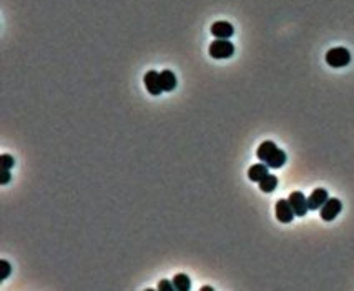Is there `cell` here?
I'll list each match as a JSON object with an SVG mask.
<instances>
[{
  "instance_id": "cell-1",
  "label": "cell",
  "mask_w": 354,
  "mask_h": 291,
  "mask_svg": "<svg viewBox=\"0 0 354 291\" xmlns=\"http://www.w3.org/2000/svg\"><path fill=\"white\" fill-rule=\"evenodd\" d=\"M256 157L261 160L263 163H266L270 168H281L286 163V153L281 148H278L275 141H263L256 150Z\"/></svg>"
},
{
  "instance_id": "cell-2",
  "label": "cell",
  "mask_w": 354,
  "mask_h": 291,
  "mask_svg": "<svg viewBox=\"0 0 354 291\" xmlns=\"http://www.w3.org/2000/svg\"><path fill=\"white\" fill-rule=\"evenodd\" d=\"M208 54L210 57L213 59H230V57L235 54V45H233L230 40L226 38H218V40H213L208 48Z\"/></svg>"
},
{
  "instance_id": "cell-3",
  "label": "cell",
  "mask_w": 354,
  "mask_h": 291,
  "mask_svg": "<svg viewBox=\"0 0 354 291\" xmlns=\"http://www.w3.org/2000/svg\"><path fill=\"white\" fill-rule=\"evenodd\" d=\"M351 62V54L349 50L344 48V47H336V48H331L328 50L326 54V64L329 67H334V68H341V67H346L347 64Z\"/></svg>"
},
{
  "instance_id": "cell-4",
  "label": "cell",
  "mask_w": 354,
  "mask_h": 291,
  "mask_svg": "<svg viewBox=\"0 0 354 291\" xmlns=\"http://www.w3.org/2000/svg\"><path fill=\"white\" fill-rule=\"evenodd\" d=\"M342 210V203L338 198H328V202L323 205L319 213H321V218L324 221H333L336 216L341 213Z\"/></svg>"
},
{
  "instance_id": "cell-5",
  "label": "cell",
  "mask_w": 354,
  "mask_h": 291,
  "mask_svg": "<svg viewBox=\"0 0 354 291\" xmlns=\"http://www.w3.org/2000/svg\"><path fill=\"white\" fill-rule=\"evenodd\" d=\"M288 202H289L291 208H293V212H294L296 216H305L308 213V210H310V207H308V198L302 195L301 191L291 193Z\"/></svg>"
},
{
  "instance_id": "cell-6",
  "label": "cell",
  "mask_w": 354,
  "mask_h": 291,
  "mask_svg": "<svg viewBox=\"0 0 354 291\" xmlns=\"http://www.w3.org/2000/svg\"><path fill=\"white\" fill-rule=\"evenodd\" d=\"M275 210H276V218L278 221H281V223H291L296 216L288 200H278Z\"/></svg>"
},
{
  "instance_id": "cell-7",
  "label": "cell",
  "mask_w": 354,
  "mask_h": 291,
  "mask_svg": "<svg viewBox=\"0 0 354 291\" xmlns=\"http://www.w3.org/2000/svg\"><path fill=\"white\" fill-rule=\"evenodd\" d=\"M143 82H145V87L148 90V93L151 95H160L163 92V87H162V82H160V73L157 70H150L145 73L143 77Z\"/></svg>"
},
{
  "instance_id": "cell-8",
  "label": "cell",
  "mask_w": 354,
  "mask_h": 291,
  "mask_svg": "<svg viewBox=\"0 0 354 291\" xmlns=\"http://www.w3.org/2000/svg\"><path fill=\"white\" fill-rule=\"evenodd\" d=\"M328 198H329L328 191L324 188H318V190H315L308 197V207H310V210H321L323 205L328 202Z\"/></svg>"
},
{
  "instance_id": "cell-9",
  "label": "cell",
  "mask_w": 354,
  "mask_h": 291,
  "mask_svg": "<svg viewBox=\"0 0 354 291\" xmlns=\"http://www.w3.org/2000/svg\"><path fill=\"white\" fill-rule=\"evenodd\" d=\"M211 33L216 37V38H230L235 30H233V25L230 22H215L213 27H211Z\"/></svg>"
},
{
  "instance_id": "cell-10",
  "label": "cell",
  "mask_w": 354,
  "mask_h": 291,
  "mask_svg": "<svg viewBox=\"0 0 354 291\" xmlns=\"http://www.w3.org/2000/svg\"><path fill=\"white\" fill-rule=\"evenodd\" d=\"M266 175H270V167H268L266 163H256L253 165L249 170H248V178L251 181H256V183H260V181L265 178Z\"/></svg>"
},
{
  "instance_id": "cell-11",
  "label": "cell",
  "mask_w": 354,
  "mask_h": 291,
  "mask_svg": "<svg viewBox=\"0 0 354 291\" xmlns=\"http://www.w3.org/2000/svg\"><path fill=\"white\" fill-rule=\"evenodd\" d=\"M160 82H162L163 92H171L176 87V77L171 70H163L160 73Z\"/></svg>"
},
{
  "instance_id": "cell-12",
  "label": "cell",
  "mask_w": 354,
  "mask_h": 291,
  "mask_svg": "<svg viewBox=\"0 0 354 291\" xmlns=\"http://www.w3.org/2000/svg\"><path fill=\"white\" fill-rule=\"evenodd\" d=\"M173 286L176 291H188L191 288V279L185 273H178L175 278H173Z\"/></svg>"
},
{
  "instance_id": "cell-13",
  "label": "cell",
  "mask_w": 354,
  "mask_h": 291,
  "mask_svg": "<svg viewBox=\"0 0 354 291\" xmlns=\"http://www.w3.org/2000/svg\"><path fill=\"white\" fill-rule=\"evenodd\" d=\"M278 186V178L275 175H266L265 178L260 181V190L263 193H271L275 191Z\"/></svg>"
},
{
  "instance_id": "cell-14",
  "label": "cell",
  "mask_w": 354,
  "mask_h": 291,
  "mask_svg": "<svg viewBox=\"0 0 354 291\" xmlns=\"http://www.w3.org/2000/svg\"><path fill=\"white\" fill-rule=\"evenodd\" d=\"M10 271H12V266H10V263L7 260H0V283L5 281V279L9 278Z\"/></svg>"
},
{
  "instance_id": "cell-15",
  "label": "cell",
  "mask_w": 354,
  "mask_h": 291,
  "mask_svg": "<svg viewBox=\"0 0 354 291\" xmlns=\"http://www.w3.org/2000/svg\"><path fill=\"white\" fill-rule=\"evenodd\" d=\"M15 165V160L12 155H7V153H4V155H0V168H14Z\"/></svg>"
},
{
  "instance_id": "cell-16",
  "label": "cell",
  "mask_w": 354,
  "mask_h": 291,
  "mask_svg": "<svg viewBox=\"0 0 354 291\" xmlns=\"http://www.w3.org/2000/svg\"><path fill=\"white\" fill-rule=\"evenodd\" d=\"M10 178H12V173L7 168H0V185H7Z\"/></svg>"
},
{
  "instance_id": "cell-17",
  "label": "cell",
  "mask_w": 354,
  "mask_h": 291,
  "mask_svg": "<svg viewBox=\"0 0 354 291\" xmlns=\"http://www.w3.org/2000/svg\"><path fill=\"white\" fill-rule=\"evenodd\" d=\"M158 289L160 291H173L175 289L173 281H168V279H162V281L158 283Z\"/></svg>"
},
{
  "instance_id": "cell-18",
  "label": "cell",
  "mask_w": 354,
  "mask_h": 291,
  "mask_svg": "<svg viewBox=\"0 0 354 291\" xmlns=\"http://www.w3.org/2000/svg\"><path fill=\"white\" fill-rule=\"evenodd\" d=\"M201 291H213V288H211V286H203Z\"/></svg>"
}]
</instances>
